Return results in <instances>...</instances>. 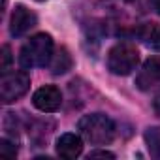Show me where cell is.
Instances as JSON below:
<instances>
[{"instance_id":"obj_1","label":"cell","mask_w":160,"mask_h":160,"mask_svg":"<svg viewBox=\"0 0 160 160\" xmlns=\"http://www.w3.org/2000/svg\"><path fill=\"white\" fill-rule=\"evenodd\" d=\"M53 38L45 32L32 36L19 53V62L23 68H42L47 66L53 58Z\"/></svg>"},{"instance_id":"obj_2","label":"cell","mask_w":160,"mask_h":160,"mask_svg":"<svg viewBox=\"0 0 160 160\" xmlns=\"http://www.w3.org/2000/svg\"><path fill=\"white\" fill-rule=\"evenodd\" d=\"M77 128L81 136L92 145H108L115 138V122L104 113H92L81 117Z\"/></svg>"},{"instance_id":"obj_3","label":"cell","mask_w":160,"mask_h":160,"mask_svg":"<svg viewBox=\"0 0 160 160\" xmlns=\"http://www.w3.org/2000/svg\"><path fill=\"white\" fill-rule=\"evenodd\" d=\"M139 64V53L132 43L121 42L108 53V70L115 75H128Z\"/></svg>"},{"instance_id":"obj_4","label":"cell","mask_w":160,"mask_h":160,"mask_svg":"<svg viewBox=\"0 0 160 160\" xmlns=\"http://www.w3.org/2000/svg\"><path fill=\"white\" fill-rule=\"evenodd\" d=\"M30 89V75L27 72H4L0 77V100L12 104L23 98Z\"/></svg>"},{"instance_id":"obj_5","label":"cell","mask_w":160,"mask_h":160,"mask_svg":"<svg viewBox=\"0 0 160 160\" xmlns=\"http://www.w3.org/2000/svg\"><path fill=\"white\" fill-rule=\"evenodd\" d=\"M32 104H34L36 109H40L43 113H53V111H57L60 108L62 94H60V91L55 85H45V87H40L34 92Z\"/></svg>"},{"instance_id":"obj_6","label":"cell","mask_w":160,"mask_h":160,"mask_svg":"<svg viewBox=\"0 0 160 160\" xmlns=\"http://www.w3.org/2000/svg\"><path fill=\"white\" fill-rule=\"evenodd\" d=\"M156 85H160V57H151L136 75V87L139 91H149Z\"/></svg>"},{"instance_id":"obj_7","label":"cell","mask_w":160,"mask_h":160,"mask_svg":"<svg viewBox=\"0 0 160 160\" xmlns=\"http://www.w3.org/2000/svg\"><path fill=\"white\" fill-rule=\"evenodd\" d=\"M34 27H36V15L27 6L17 4L13 13H12V19H10V32H12V36L19 38V36L27 34Z\"/></svg>"},{"instance_id":"obj_8","label":"cell","mask_w":160,"mask_h":160,"mask_svg":"<svg viewBox=\"0 0 160 160\" xmlns=\"http://www.w3.org/2000/svg\"><path fill=\"white\" fill-rule=\"evenodd\" d=\"M83 152V139L77 134H62L57 139V154L66 160H73Z\"/></svg>"},{"instance_id":"obj_9","label":"cell","mask_w":160,"mask_h":160,"mask_svg":"<svg viewBox=\"0 0 160 160\" xmlns=\"http://www.w3.org/2000/svg\"><path fill=\"white\" fill-rule=\"evenodd\" d=\"M136 38L151 49L160 51V25L158 23H143L136 28Z\"/></svg>"},{"instance_id":"obj_10","label":"cell","mask_w":160,"mask_h":160,"mask_svg":"<svg viewBox=\"0 0 160 160\" xmlns=\"http://www.w3.org/2000/svg\"><path fill=\"white\" fill-rule=\"evenodd\" d=\"M49 66H51V72L55 75H62V73L70 72L72 66H73V60H72V55L68 53V49L66 47L57 49V53H53V58H51Z\"/></svg>"},{"instance_id":"obj_11","label":"cell","mask_w":160,"mask_h":160,"mask_svg":"<svg viewBox=\"0 0 160 160\" xmlns=\"http://www.w3.org/2000/svg\"><path fill=\"white\" fill-rule=\"evenodd\" d=\"M145 139H147L149 149L152 151V154L160 156V130L158 128H149L145 132Z\"/></svg>"},{"instance_id":"obj_12","label":"cell","mask_w":160,"mask_h":160,"mask_svg":"<svg viewBox=\"0 0 160 160\" xmlns=\"http://www.w3.org/2000/svg\"><path fill=\"white\" fill-rule=\"evenodd\" d=\"M0 156L2 158H15L17 156V145L12 143L10 139L0 141Z\"/></svg>"},{"instance_id":"obj_13","label":"cell","mask_w":160,"mask_h":160,"mask_svg":"<svg viewBox=\"0 0 160 160\" xmlns=\"http://www.w3.org/2000/svg\"><path fill=\"white\" fill-rule=\"evenodd\" d=\"M10 62H12V49H10V45H2V62H0V70H2V73L8 72Z\"/></svg>"},{"instance_id":"obj_14","label":"cell","mask_w":160,"mask_h":160,"mask_svg":"<svg viewBox=\"0 0 160 160\" xmlns=\"http://www.w3.org/2000/svg\"><path fill=\"white\" fill-rule=\"evenodd\" d=\"M89 158H115V154L109 151H92L89 152Z\"/></svg>"},{"instance_id":"obj_15","label":"cell","mask_w":160,"mask_h":160,"mask_svg":"<svg viewBox=\"0 0 160 160\" xmlns=\"http://www.w3.org/2000/svg\"><path fill=\"white\" fill-rule=\"evenodd\" d=\"M152 109H154V113L160 117V94L154 98V102H152Z\"/></svg>"},{"instance_id":"obj_16","label":"cell","mask_w":160,"mask_h":160,"mask_svg":"<svg viewBox=\"0 0 160 160\" xmlns=\"http://www.w3.org/2000/svg\"><path fill=\"white\" fill-rule=\"evenodd\" d=\"M152 2V8L156 10V13H160V0H151Z\"/></svg>"},{"instance_id":"obj_17","label":"cell","mask_w":160,"mask_h":160,"mask_svg":"<svg viewBox=\"0 0 160 160\" xmlns=\"http://www.w3.org/2000/svg\"><path fill=\"white\" fill-rule=\"evenodd\" d=\"M126 2H134V0H126Z\"/></svg>"},{"instance_id":"obj_18","label":"cell","mask_w":160,"mask_h":160,"mask_svg":"<svg viewBox=\"0 0 160 160\" xmlns=\"http://www.w3.org/2000/svg\"><path fill=\"white\" fill-rule=\"evenodd\" d=\"M36 2H43V0H36Z\"/></svg>"}]
</instances>
